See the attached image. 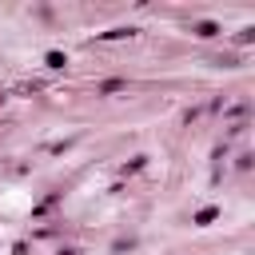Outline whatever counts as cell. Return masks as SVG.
<instances>
[{
	"label": "cell",
	"instance_id": "cell-1",
	"mask_svg": "<svg viewBox=\"0 0 255 255\" xmlns=\"http://www.w3.org/2000/svg\"><path fill=\"white\" fill-rule=\"evenodd\" d=\"M211 219H215V207H207V211H199V215H195V223H199V227H203V223H211Z\"/></svg>",
	"mask_w": 255,
	"mask_h": 255
}]
</instances>
